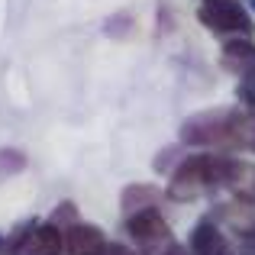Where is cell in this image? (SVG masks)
<instances>
[{
    "mask_svg": "<svg viewBox=\"0 0 255 255\" xmlns=\"http://www.w3.org/2000/svg\"><path fill=\"white\" fill-rule=\"evenodd\" d=\"M249 117H243L239 110H200L194 117H187L181 123V142L194 145V149H239L246 145L249 136Z\"/></svg>",
    "mask_w": 255,
    "mask_h": 255,
    "instance_id": "cell-1",
    "label": "cell"
},
{
    "mask_svg": "<svg viewBox=\"0 0 255 255\" xmlns=\"http://www.w3.org/2000/svg\"><path fill=\"white\" fill-rule=\"evenodd\" d=\"M197 19L213 32H239V36H249L255 29L252 16L246 13V6L239 0H207L197 10Z\"/></svg>",
    "mask_w": 255,
    "mask_h": 255,
    "instance_id": "cell-2",
    "label": "cell"
},
{
    "mask_svg": "<svg viewBox=\"0 0 255 255\" xmlns=\"http://www.w3.org/2000/svg\"><path fill=\"white\" fill-rule=\"evenodd\" d=\"M65 233L55 223H29L26 230H16V236L6 243L13 255H62Z\"/></svg>",
    "mask_w": 255,
    "mask_h": 255,
    "instance_id": "cell-3",
    "label": "cell"
},
{
    "mask_svg": "<svg viewBox=\"0 0 255 255\" xmlns=\"http://www.w3.org/2000/svg\"><path fill=\"white\" fill-rule=\"evenodd\" d=\"M126 230L145 249H155V246L168 243V223H165V217L158 210H145V213H136V217H126Z\"/></svg>",
    "mask_w": 255,
    "mask_h": 255,
    "instance_id": "cell-4",
    "label": "cell"
},
{
    "mask_svg": "<svg viewBox=\"0 0 255 255\" xmlns=\"http://www.w3.org/2000/svg\"><path fill=\"white\" fill-rule=\"evenodd\" d=\"M220 65L230 75L243 78V81H255V42L249 39H230L220 52Z\"/></svg>",
    "mask_w": 255,
    "mask_h": 255,
    "instance_id": "cell-5",
    "label": "cell"
},
{
    "mask_svg": "<svg viewBox=\"0 0 255 255\" xmlns=\"http://www.w3.org/2000/svg\"><path fill=\"white\" fill-rule=\"evenodd\" d=\"M107 239L97 226H87V223H71L65 230V243L62 252L65 255H104L107 252Z\"/></svg>",
    "mask_w": 255,
    "mask_h": 255,
    "instance_id": "cell-6",
    "label": "cell"
},
{
    "mask_svg": "<svg viewBox=\"0 0 255 255\" xmlns=\"http://www.w3.org/2000/svg\"><path fill=\"white\" fill-rule=\"evenodd\" d=\"M187 252L191 255H233V246H230V239L223 236V230H220L217 223L200 220L191 230V246H187Z\"/></svg>",
    "mask_w": 255,
    "mask_h": 255,
    "instance_id": "cell-7",
    "label": "cell"
},
{
    "mask_svg": "<svg viewBox=\"0 0 255 255\" xmlns=\"http://www.w3.org/2000/svg\"><path fill=\"white\" fill-rule=\"evenodd\" d=\"M158 200H162V191L155 184H129L123 191V213L126 217H136V213H145V210H155Z\"/></svg>",
    "mask_w": 255,
    "mask_h": 255,
    "instance_id": "cell-8",
    "label": "cell"
},
{
    "mask_svg": "<svg viewBox=\"0 0 255 255\" xmlns=\"http://www.w3.org/2000/svg\"><path fill=\"white\" fill-rule=\"evenodd\" d=\"M26 165V158H23V152H16V149H3L0 152V174H13V171H19Z\"/></svg>",
    "mask_w": 255,
    "mask_h": 255,
    "instance_id": "cell-9",
    "label": "cell"
},
{
    "mask_svg": "<svg viewBox=\"0 0 255 255\" xmlns=\"http://www.w3.org/2000/svg\"><path fill=\"white\" fill-rule=\"evenodd\" d=\"M181 158H184V155H181V149H165V152H162V158H155V168H158V171H168V168H171V162H174V168H178Z\"/></svg>",
    "mask_w": 255,
    "mask_h": 255,
    "instance_id": "cell-10",
    "label": "cell"
},
{
    "mask_svg": "<svg viewBox=\"0 0 255 255\" xmlns=\"http://www.w3.org/2000/svg\"><path fill=\"white\" fill-rule=\"evenodd\" d=\"M239 100L255 110V81H243V84H239Z\"/></svg>",
    "mask_w": 255,
    "mask_h": 255,
    "instance_id": "cell-11",
    "label": "cell"
},
{
    "mask_svg": "<svg viewBox=\"0 0 255 255\" xmlns=\"http://www.w3.org/2000/svg\"><path fill=\"white\" fill-rule=\"evenodd\" d=\"M104 255H136V252H129L126 246H107V252Z\"/></svg>",
    "mask_w": 255,
    "mask_h": 255,
    "instance_id": "cell-12",
    "label": "cell"
},
{
    "mask_svg": "<svg viewBox=\"0 0 255 255\" xmlns=\"http://www.w3.org/2000/svg\"><path fill=\"white\" fill-rule=\"evenodd\" d=\"M162 255H191V252H187L184 246H165V252H162Z\"/></svg>",
    "mask_w": 255,
    "mask_h": 255,
    "instance_id": "cell-13",
    "label": "cell"
},
{
    "mask_svg": "<svg viewBox=\"0 0 255 255\" xmlns=\"http://www.w3.org/2000/svg\"><path fill=\"white\" fill-rule=\"evenodd\" d=\"M246 3H249V6H252V13H255V0H246Z\"/></svg>",
    "mask_w": 255,
    "mask_h": 255,
    "instance_id": "cell-14",
    "label": "cell"
},
{
    "mask_svg": "<svg viewBox=\"0 0 255 255\" xmlns=\"http://www.w3.org/2000/svg\"><path fill=\"white\" fill-rule=\"evenodd\" d=\"M0 249H6V243H3V236H0Z\"/></svg>",
    "mask_w": 255,
    "mask_h": 255,
    "instance_id": "cell-15",
    "label": "cell"
},
{
    "mask_svg": "<svg viewBox=\"0 0 255 255\" xmlns=\"http://www.w3.org/2000/svg\"><path fill=\"white\" fill-rule=\"evenodd\" d=\"M204 3H207V0H204Z\"/></svg>",
    "mask_w": 255,
    "mask_h": 255,
    "instance_id": "cell-16",
    "label": "cell"
}]
</instances>
